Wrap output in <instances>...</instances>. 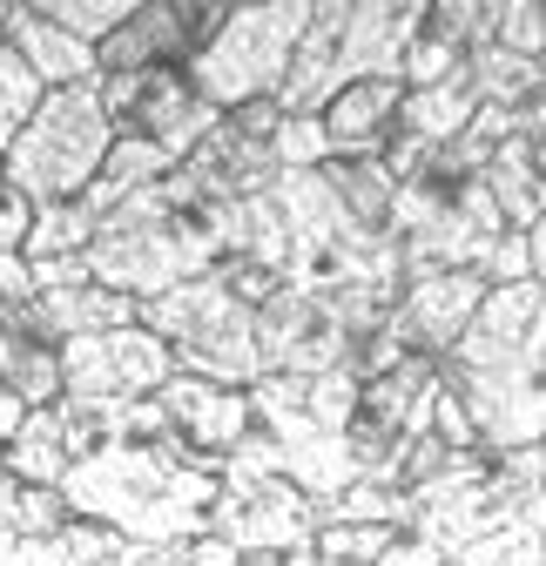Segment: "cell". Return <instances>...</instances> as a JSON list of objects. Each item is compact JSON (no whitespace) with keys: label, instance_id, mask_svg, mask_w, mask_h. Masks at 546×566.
Instances as JSON below:
<instances>
[{"label":"cell","instance_id":"7402d4cb","mask_svg":"<svg viewBox=\"0 0 546 566\" xmlns=\"http://www.w3.org/2000/svg\"><path fill=\"white\" fill-rule=\"evenodd\" d=\"M67 526L61 485H28L14 472H0V539H54Z\"/></svg>","mask_w":546,"mask_h":566},{"label":"cell","instance_id":"8fae6325","mask_svg":"<svg viewBox=\"0 0 546 566\" xmlns=\"http://www.w3.org/2000/svg\"><path fill=\"white\" fill-rule=\"evenodd\" d=\"M176 378L169 344L143 324L67 337L61 344V398H156Z\"/></svg>","mask_w":546,"mask_h":566},{"label":"cell","instance_id":"4316f807","mask_svg":"<svg viewBox=\"0 0 546 566\" xmlns=\"http://www.w3.org/2000/svg\"><path fill=\"white\" fill-rule=\"evenodd\" d=\"M486 41L506 48V54H519V61H539V48H546V14L533 8V0H493Z\"/></svg>","mask_w":546,"mask_h":566},{"label":"cell","instance_id":"f546056e","mask_svg":"<svg viewBox=\"0 0 546 566\" xmlns=\"http://www.w3.org/2000/svg\"><path fill=\"white\" fill-rule=\"evenodd\" d=\"M28 270H34V291H82V283H95L88 256H34Z\"/></svg>","mask_w":546,"mask_h":566},{"label":"cell","instance_id":"6da1fadb","mask_svg":"<svg viewBox=\"0 0 546 566\" xmlns=\"http://www.w3.org/2000/svg\"><path fill=\"white\" fill-rule=\"evenodd\" d=\"M439 385L465 405L480 452H519L546 432V291L493 283L439 358Z\"/></svg>","mask_w":546,"mask_h":566},{"label":"cell","instance_id":"ffe728a7","mask_svg":"<svg viewBox=\"0 0 546 566\" xmlns=\"http://www.w3.org/2000/svg\"><path fill=\"white\" fill-rule=\"evenodd\" d=\"M0 472H14L28 485H61V472H67V432H61V411L54 405H34L21 418V432L0 446Z\"/></svg>","mask_w":546,"mask_h":566},{"label":"cell","instance_id":"9a60e30c","mask_svg":"<svg viewBox=\"0 0 546 566\" xmlns=\"http://www.w3.org/2000/svg\"><path fill=\"white\" fill-rule=\"evenodd\" d=\"M480 182L506 230H539L546 223V135H506L486 156Z\"/></svg>","mask_w":546,"mask_h":566},{"label":"cell","instance_id":"ba28073f","mask_svg":"<svg viewBox=\"0 0 546 566\" xmlns=\"http://www.w3.org/2000/svg\"><path fill=\"white\" fill-rule=\"evenodd\" d=\"M317 526H324V513L277 472V452H270V439L250 424L230 446V459L217 465L210 533L230 539L237 553H256V546H304Z\"/></svg>","mask_w":546,"mask_h":566},{"label":"cell","instance_id":"30bf717a","mask_svg":"<svg viewBox=\"0 0 546 566\" xmlns=\"http://www.w3.org/2000/svg\"><path fill=\"white\" fill-rule=\"evenodd\" d=\"M230 21L223 0H135L128 21L95 48V75H149V67H189Z\"/></svg>","mask_w":546,"mask_h":566},{"label":"cell","instance_id":"3957f363","mask_svg":"<svg viewBox=\"0 0 546 566\" xmlns=\"http://www.w3.org/2000/svg\"><path fill=\"white\" fill-rule=\"evenodd\" d=\"M426 21V0H311V21L297 34L291 75L277 88L284 115H317L351 82H398V61Z\"/></svg>","mask_w":546,"mask_h":566},{"label":"cell","instance_id":"5b68a950","mask_svg":"<svg viewBox=\"0 0 546 566\" xmlns=\"http://www.w3.org/2000/svg\"><path fill=\"white\" fill-rule=\"evenodd\" d=\"M250 317H256V311L237 304L210 270L189 276V283H169L162 297H143V304H135V324L169 344L176 371L210 378V385H230V391H250V385L263 378Z\"/></svg>","mask_w":546,"mask_h":566},{"label":"cell","instance_id":"484cf974","mask_svg":"<svg viewBox=\"0 0 546 566\" xmlns=\"http://www.w3.org/2000/svg\"><path fill=\"white\" fill-rule=\"evenodd\" d=\"M41 82H34V67L8 48V41H0V156H8V142L28 128V115L41 108Z\"/></svg>","mask_w":546,"mask_h":566},{"label":"cell","instance_id":"83f0119b","mask_svg":"<svg viewBox=\"0 0 546 566\" xmlns=\"http://www.w3.org/2000/svg\"><path fill=\"white\" fill-rule=\"evenodd\" d=\"M270 156H277V169H317L324 163V128H317V115H284L277 135H270Z\"/></svg>","mask_w":546,"mask_h":566},{"label":"cell","instance_id":"e575fe53","mask_svg":"<svg viewBox=\"0 0 546 566\" xmlns=\"http://www.w3.org/2000/svg\"><path fill=\"white\" fill-rule=\"evenodd\" d=\"M162 566H182V553H176V546H169V559H162Z\"/></svg>","mask_w":546,"mask_h":566},{"label":"cell","instance_id":"44dd1931","mask_svg":"<svg viewBox=\"0 0 546 566\" xmlns=\"http://www.w3.org/2000/svg\"><path fill=\"white\" fill-rule=\"evenodd\" d=\"M317 176H324V189L337 196V209H345L365 237H385L391 196H398V182H391L385 163H317Z\"/></svg>","mask_w":546,"mask_h":566},{"label":"cell","instance_id":"52a82bcc","mask_svg":"<svg viewBox=\"0 0 546 566\" xmlns=\"http://www.w3.org/2000/svg\"><path fill=\"white\" fill-rule=\"evenodd\" d=\"M311 21V0H256V8H230V21L217 28V41L189 54L182 82L196 88V102H210L217 115L243 108V102H277L297 34Z\"/></svg>","mask_w":546,"mask_h":566},{"label":"cell","instance_id":"f1b7e54d","mask_svg":"<svg viewBox=\"0 0 546 566\" xmlns=\"http://www.w3.org/2000/svg\"><path fill=\"white\" fill-rule=\"evenodd\" d=\"M28 230H34V202L0 176V256H21L28 250Z\"/></svg>","mask_w":546,"mask_h":566},{"label":"cell","instance_id":"7c38bea8","mask_svg":"<svg viewBox=\"0 0 546 566\" xmlns=\"http://www.w3.org/2000/svg\"><path fill=\"white\" fill-rule=\"evenodd\" d=\"M486 297V276L480 270H432V276H405L398 283V304L385 317V331L419 350V358H445V350L459 344V331L472 324V311H480Z\"/></svg>","mask_w":546,"mask_h":566},{"label":"cell","instance_id":"d4e9b609","mask_svg":"<svg viewBox=\"0 0 546 566\" xmlns=\"http://www.w3.org/2000/svg\"><path fill=\"white\" fill-rule=\"evenodd\" d=\"M28 8L48 21V28H61V34H75L82 48H102L122 21H128V8L135 0H28Z\"/></svg>","mask_w":546,"mask_h":566},{"label":"cell","instance_id":"1f68e13d","mask_svg":"<svg viewBox=\"0 0 546 566\" xmlns=\"http://www.w3.org/2000/svg\"><path fill=\"white\" fill-rule=\"evenodd\" d=\"M237 566H317L311 539L304 546H256V553H237Z\"/></svg>","mask_w":546,"mask_h":566},{"label":"cell","instance_id":"7a4b0ae2","mask_svg":"<svg viewBox=\"0 0 546 566\" xmlns=\"http://www.w3.org/2000/svg\"><path fill=\"white\" fill-rule=\"evenodd\" d=\"M61 500L75 520H95L135 546H182L210 533L217 465H202L169 424L135 439H108L61 472Z\"/></svg>","mask_w":546,"mask_h":566},{"label":"cell","instance_id":"9c48e42d","mask_svg":"<svg viewBox=\"0 0 546 566\" xmlns=\"http://www.w3.org/2000/svg\"><path fill=\"white\" fill-rule=\"evenodd\" d=\"M102 88V115L115 135H143L169 163H182L202 135L217 128V108L196 102V88L182 82V67H149V75H95Z\"/></svg>","mask_w":546,"mask_h":566},{"label":"cell","instance_id":"4fadbf2b","mask_svg":"<svg viewBox=\"0 0 546 566\" xmlns=\"http://www.w3.org/2000/svg\"><path fill=\"white\" fill-rule=\"evenodd\" d=\"M156 411H162V424H169V432H176L202 465H223L230 446L250 432V398L230 391V385H210V378H189V371H176V378L156 391Z\"/></svg>","mask_w":546,"mask_h":566},{"label":"cell","instance_id":"cb8c5ba5","mask_svg":"<svg viewBox=\"0 0 546 566\" xmlns=\"http://www.w3.org/2000/svg\"><path fill=\"white\" fill-rule=\"evenodd\" d=\"M95 223H102V217H95L82 196H67V202H41L21 256H28V263H34V256H82V250H88V237H95Z\"/></svg>","mask_w":546,"mask_h":566},{"label":"cell","instance_id":"4dcf8cb0","mask_svg":"<svg viewBox=\"0 0 546 566\" xmlns=\"http://www.w3.org/2000/svg\"><path fill=\"white\" fill-rule=\"evenodd\" d=\"M176 553H182V566H237V546L217 539V533H196V539H182Z\"/></svg>","mask_w":546,"mask_h":566},{"label":"cell","instance_id":"2e32d148","mask_svg":"<svg viewBox=\"0 0 546 566\" xmlns=\"http://www.w3.org/2000/svg\"><path fill=\"white\" fill-rule=\"evenodd\" d=\"M8 48L34 67L41 88H75V82H95V48H82L75 34L48 28L28 0H14V21H8Z\"/></svg>","mask_w":546,"mask_h":566},{"label":"cell","instance_id":"277c9868","mask_svg":"<svg viewBox=\"0 0 546 566\" xmlns=\"http://www.w3.org/2000/svg\"><path fill=\"white\" fill-rule=\"evenodd\" d=\"M88 276L102 291H122V297H162L169 283H189L217 263V237L202 223V202L196 209H176L156 182L135 189L128 202H115L108 217L95 223L88 237Z\"/></svg>","mask_w":546,"mask_h":566},{"label":"cell","instance_id":"d6a6232c","mask_svg":"<svg viewBox=\"0 0 546 566\" xmlns=\"http://www.w3.org/2000/svg\"><path fill=\"white\" fill-rule=\"evenodd\" d=\"M21 418H28V405H21L14 391H0V446H8V439L21 432Z\"/></svg>","mask_w":546,"mask_h":566},{"label":"cell","instance_id":"836d02e7","mask_svg":"<svg viewBox=\"0 0 546 566\" xmlns=\"http://www.w3.org/2000/svg\"><path fill=\"white\" fill-rule=\"evenodd\" d=\"M8 21H14V0H0V41H8Z\"/></svg>","mask_w":546,"mask_h":566},{"label":"cell","instance_id":"5bb4252c","mask_svg":"<svg viewBox=\"0 0 546 566\" xmlns=\"http://www.w3.org/2000/svg\"><path fill=\"white\" fill-rule=\"evenodd\" d=\"M398 102H405V82H391V75L337 88V95L317 108L324 163H378L385 142H391V128H398Z\"/></svg>","mask_w":546,"mask_h":566},{"label":"cell","instance_id":"8992f818","mask_svg":"<svg viewBox=\"0 0 546 566\" xmlns=\"http://www.w3.org/2000/svg\"><path fill=\"white\" fill-rule=\"evenodd\" d=\"M108 142H115V128H108V115H102V88H95V82L48 88L41 108L28 115V128L8 142L0 176H8L34 209H41V202H67V196H82V189L102 176Z\"/></svg>","mask_w":546,"mask_h":566},{"label":"cell","instance_id":"e0dca14e","mask_svg":"<svg viewBox=\"0 0 546 566\" xmlns=\"http://www.w3.org/2000/svg\"><path fill=\"white\" fill-rule=\"evenodd\" d=\"M472 108H480V95H472L465 75H459V82H439V88H405V102H398V128H391V135L419 142V149H439V142L465 135Z\"/></svg>","mask_w":546,"mask_h":566},{"label":"cell","instance_id":"d6986e66","mask_svg":"<svg viewBox=\"0 0 546 566\" xmlns=\"http://www.w3.org/2000/svg\"><path fill=\"white\" fill-rule=\"evenodd\" d=\"M465 82L480 95V108H526V102H546V67L539 61H519L493 41H480L465 54Z\"/></svg>","mask_w":546,"mask_h":566},{"label":"cell","instance_id":"603a6c76","mask_svg":"<svg viewBox=\"0 0 546 566\" xmlns=\"http://www.w3.org/2000/svg\"><path fill=\"white\" fill-rule=\"evenodd\" d=\"M398 539L405 533L385 520H324L311 533V553H317V566H378Z\"/></svg>","mask_w":546,"mask_h":566},{"label":"cell","instance_id":"ac0fdd59","mask_svg":"<svg viewBox=\"0 0 546 566\" xmlns=\"http://www.w3.org/2000/svg\"><path fill=\"white\" fill-rule=\"evenodd\" d=\"M176 163L156 149V142H143V135H115L108 142V156H102V176L82 189V202L95 209V217H108L115 202H128L135 189H149V182H162Z\"/></svg>","mask_w":546,"mask_h":566}]
</instances>
